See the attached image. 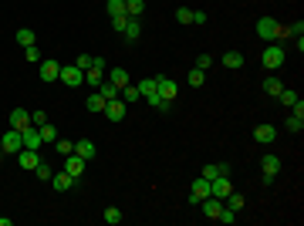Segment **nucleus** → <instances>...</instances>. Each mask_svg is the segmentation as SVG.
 <instances>
[{
    "mask_svg": "<svg viewBox=\"0 0 304 226\" xmlns=\"http://www.w3.org/2000/svg\"><path fill=\"white\" fill-rule=\"evenodd\" d=\"M281 78H274V74H270L267 81H264V95H270V98H277V95H281Z\"/></svg>",
    "mask_w": 304,
    "mask_h": 226,
    "instance_id": "nucleus-26",
    "label": "nucleus"
},
{
    "mask_svg": "<svg viewBox=\"0 0 304 226\" xmlns=\"http://www.w3.org/2000/svg\"><path fill=\"white\" fill-rule=\"evenodd\" d=\"M190 85H193V88H200V85H206V74H203L200 68H193V71H190Z\"/></svg>",
    "mask_w": 304,
    "mask_h": 226,
    "instance_id": "nucleus-40",
    "label": "nucleus"
},
{
    "mask_svg": "<svg viewBox=\"0 0 304 226\" xmlns=\"http://www.w3.org/2000/svg\"><path fill=\"white\" fill-rule=\"evenodd\" d=\"M105 105H108V102L101 98L98 91H91V95H88V102H85V108H88V112H105Z\"/></svg>",
    "mask_w": 304,
    "mask_h": 226,
    "instance_id": "nucleus-25",
    "label": "nucleus"
},
{
    "mask_svg": "<svg viewBox=\"0 0 304 226\" xmlns=\"http://www.w3.org/2000/svg\"><path fill=\"white\" fill-rule=\"evenodd\" d=\"M65 172L68 176H75V179H81V176H85V159H81L78 152L65 156Z\"/></svg>",
    "mask_w": 304,
    "mask_h": 226,
    "instance_id": "nucleus-10",
    "label": "nucleus"
},
{
    "mask_svg": "<svg viewBox=\"0 0 304 226\" xmlns=\"http://www.w3.org/2000/svg\"><path fill=\"white\" fill-rule=\"evenodd\" d=\"M108 17H129L125 14V0H108Z\"/></svg>",
    "mask_w": 304,
    "mask_h": 226,
    "instance_id": "nucleus-32",
    "label": "nucleus"
},
{
    "mask_svg": "<svg viewBox=\"0 0 304 226\" xmlns=\"http://www.w3.org/2000/svg\"><path fill=\"white\" fill-rule=\"evenodd\" d=\"M210 64H213V54H200V57H196V68H200V71H206Z\"/></svg>",
    "mask_w": 304,
    "mask_h": 226,
    "instance_id": "nucleus-42",
    "label": "nucleus"
},
{
    "mask_svg": "<svg viewBox=\"0 0 304 226\" xmlns=\"http://www.w3.org/2000/svg\"><path fill=\"white\" fill-rule=\"evenodd\" d=\"M11 128H17V132L31 128V112H27V108H14L11 112Z\"/></svg>",
    "mask_w": 304,
    "mask_h": 226,
    "instance_id": "nucleus-13",
    "label": "nucleus"
},
{
    "mask_svg": "<svg viewBox=\"0 0 304 226\" xmlns=\"http://www.w3.org/2000/svg\"><path fill=\"white\" fill-rule=\"evenodd\" d=\"M260 169H264V186H270L274 176L281 172V159H277V156H264V159H260Z\"/></svg>",
    "mask_w": 304,
    "mask_h": 226,
    "instance_id": "nucleus-6",
    "label": "nucleus"
},
{
    "mask_svg": "<svg viewBox=\"0 0 304 226\" xmlns=\"http://www.w3.org/2000/svg\"><path fill=\"white\" fill-rule=\"evenodd\" d=\"M37 74H41V81H57L61 78V64H57L54 57H47V61L37 64Z\"/></svg>",
    "mask_w": 304,
    "mask_h": 226,
    "instance_id": "nucleus-9",
    "label": "nucleus"
},
{
    "mask_svg": "<svg viewBox=\"0 0 304 226\" xmlns=\"http://www.w3.org/2000/svg\"><path fill=\"white\" fill-rule=\"evenodd\" d=\"M34 176H37V179H41V182H47V179H51V176H54V169H51V166H47L44 159H41V162H37V169H34Z\"/></svg>",
    "mask_w": 304,
    "mask_h": 226,
    "instance_id": "nucleus-31",
    "label": "nucleus"
},
{
    "mask_svg": "<svg viewBox=\"0 0 304 226\" xmlns=\"http://www.w3.org/2000/svg\"><path fill=\"white\" fill-rule=\"evenodd\" d=\"M277 98H281V102L287 105V108H291V105L297 102V91H291V88H281V95H277Z\"/></svg>",
    "mask_w": 304,
    "mask_h": 226,
    "instance_id": "nucleus-38",
    "label": "nucleus"
},
{
    "mask_svg": "<svg viewBox=\"0 0 304 226\" xmlns=\"http://www.w3.org/2000/svg\"><path fill=\"white\" fill-rule=\"evenodd\" d=\"M17 44H21V47L37 44V37H34V31H31V27H21V31H17Z\"/></svg>",
    "mask_w": 304,
    "mask_h": 226,
    "instance_id": "nucleus-27",
    "label": "nucleus"
},
{
    "mask_svg": "<svg viewBox=\"0 0 304 226\" xmlns=\"http://www.w3.org/2000/svg\"><path fill=\"white\" fill-rule=\"evenodd\" d=\"M57 81H65L68 88H81V85H85V71H81L78 64H61V78Z\"/></svg>",
    "mask_w": 304,
    "mask_h": 226,
    "instance_id": "nucleus-2",
    "label": "nucleus"
},
{
    "mask_svg": "<svg viewBox=\"0 0 304 226\" xmlns=\"http://www.w3.org/2000/svg\"><path fill=\"white\" fill-rule=\"evenodd\" d=\"M257 34L264 37V41H274V37H277V21H274V17H260L257 21Z\"/></svg>",
    "mask_w": 304,
    "mask_h": 226,
    "instance_id": "nucleus-12",
    "label": "nucleus"
},
{
    "mask_svg": "<svg viewBox=\"0 0 304 226\" xmlns=\"http://www.w3.org/2000/svg\"><path fill=\"white\" fill-rule=\"evenodd\" d=\"M304 128V115H291L287 118V132H301Z\"/></svg>",
    "mask_w": 304,
    "mask_h": 226,
    "instance_id": "nucleus-39",
    "label": "nucleus"
},
{
    "mask_svg": "<svg viewBox=\"0 0 304 226\" xmlns=\"http://www.w3.org/2000/svg\"><path fill=\"white\" fill-rule=\"evenodd\" d=\"M223 64L230 71H240V68H244V54H240V51H226V54H223Z\"/></svg>",
    "mask_w": 304,
    "mask_h": 226,
    "instance_id": "nucleus-23",
    "label": "nucleus"
},
{
    "mask_svg": "<svg viewBox=\"0 0 304 226\" xmlns=\"http://www.w3.org/2000/svg\"><path fill=\"white\" fill-rule=\"evenodd\" d=\"M216 219H220V223H226V226H230V223H236V209H230V206H223Z\"/></svg>",
    "mask_w": 304,
    "mask_h": 226,
    "instance_id": "nucleus-36",
    "label": "nucleus"
},
{
    "mask_svg": "<svg viewBox=\"0 0 304 226\" xmlns=\"http://www.w3.org/2000/svg\"><path fill=\"white\" fill-rule=\"evenodd\" d=\"M233 192V182H230V176H216V179H210V196H216V199H226Z\"/></svg>",
    "mask_w": 304,
    "mask_h": 226,
    "instance_id": "nucleus-4",
    "label": "nucleus"
},
{
    "mask_svg": "<svg viewBox=\"0 0 304 226\" xmlns=\"http://www.w3.org/2000/svg\"><path fill=\"white\" fill-rule=\"evenodd\" d=\"M75 64H78L81 71H88L91 68V54H78V57H75Z\"/></svg>",
    "mask_w": 304,
    "mask_h": 226,
    "instance_id": "nucleus-43",
    "label": "nucleus"
},
{
    "mask_svg": "<svg viewBox=\"0 0 304 226\" xmlns=\"http://www.w3.org/2000/svg\"><path fill=\"white\" fill-rule=\"evenodd\" d=\"M210 196V179H193V186H190V206H200V199H206Z\"/></svg>",
    "mask_w": 304,
    "mask_h": 226,
    "instance_id": "nucleus-5",
    "label": "nucleus"
},
{
    "mask_svg": "<svg viewBox=\"0 0 304 226\" xmlns=\"http://www.w3.org/2000/svg\"><path fill=\"white\" fill-rule=\"evenodd\" d=\"M21 135H24V148H41V145H44V138H41V128H34V125H31V128H24Z\"/></svg>",
    "mask_w": 304,
    "mask_h": 226,
    "instance_id": "nucleus-15",
    "label": "nucleus"
},
{
    "mask_svg": "<svg viewBox=\"0 0 304 226\" xmlns=\"http://www.w3.org/2000/svg\"><path fill=\"white\" fill-rule=\"evenodd\" d=\"M118 98H122L125 105H132V102H139V98H142V95H139V85H132V81H129V85H125V88L118 91Z\"/></svg>",
    "mask_w": 304,
    "mask_h": 226,
    "instance_id": "nucleus-22",
    "label": "nucleus"
},
{
    "mask_svg": "<svg viewBox=\"0 0 304 226\" xmlns=\"http://www.w3.org/2000/svg\"><path fill=\"white\" fill-rule=\"evenodd\" d=\"M159 85H156V91H159V98H162V102H176V95H179V85H176V81H169V78H156Z\"/></svg>",
    "mask_w": 304,
    "mask_h": 226,
    "instance_id": "nucleus-7",
    "label": "nucleus"
},
{
    "mask_svg": "<svg viewBox=\"0 0 304 226\" xmlns=\"http://www.w3.org/2000/svg\"><path fill=\"white\" fill-rule=\"evenodd\" d=\"M200 206H203V213L206 216H220V209H223V199H216V196H206V199H200Z\"/></svg>",
    "mask_w": 304,
    "mask_h": 226,
    "instance_id": "nucleus-19",
    "label": "nucleus"
},
{
    "mask_svg": "<svg viewBox=\"0 0 304 226\" xmlns=\"http://www.w3.org/2000/svg\"><path fill=\"white\" fill-rule=\"evenodd\" d=\"M108 81H112L115 88L122 91V88H125V85H129L132 78H129V71H125V68H112V71H108Z\"/></svg>",
    "mask_w": 304,
    "mask_h": 226,
    "instance_id": "nucleus-21",
    "label": "nucleus"
},
{
    "mask_svg": "<svg viewBox=\"0 0 304 226\" xmlns=\"http://www.w3.org/2000/svg\"><path fill=\"white\" fill-rule=\"evenodd\" d=\"M37 162H41L37 148H21V152H17V166H21L24 172H34L37 169Z\"/></svg>",
    "mask_w": 304,
    "mask_h": 226,
    "instance_id": "nucleus-8",
    "label": "nucleus"
},
{
    "mask_svg": "<svg viewBox=\"0 0 304 226\" xmlns=\"http://www.w3.org/2000/svg\"><path fill=\"white\" fill-rule=\"evenodd\" d=\"M216 176H230V166H226V162H210V166H203V179H216Z\"/></svg>",
    "mask_w": 304,
    "mask_h": 226,
    "instance_id": "nucleus-18",
    "label": "nucleus"
},
{
    "mask_svg": "<svg viewBox=\"0 0 304 226\" xmlns=\"http://www.w3.org/2000/svg\"><path fill=\"white\" fill-rule=\"evenodd\" d=\"M142 11H146V0H125V14L129 17H139Z\"/></svg>",
    "mask_w": 304,
    "mask_h": 226,
    "instance_id": "nucleus-29",
    "label": "nucleus"
},
{
    "mask_svg": "<svg viewBox=\"0 0 304 226\" xmlns=\"http://www.w3.org/2000/svg\"><path fill=\"white\" fill-rule=\"evenodd\" d=\"M75 152H78V156L88 162V159L98 156V145H95V142H88V138H78V142H75Z\"/></svg>",
    "mask_w": 304,
    "mask_h": 226,
    "instance_id": "nucleus-16",
    "label": "nucleus"
},
{
    "mask_svg": "<svg viewBox=\"0 0 304 226\" xmlns=\"http://www.w3.org/2000/svg\"><path fill=\"white\" fill-rule=\"evenodd\" d=\"M206 21H210V17H206L203 11H193V24H206Z\"/></svg>",
    "mask_w": 304,
    "mask_h": 226,
    "instance_id": "nucleus-46",
    "label": "nucleus"
},
{
    "mask_svg": "<svg viewBox=\"0 0 304 226\" xmlns=\"http://www.w3.org/2000/svg\"><path fill=\"white\" fill-rule=\"evenodd\" d=\"M0 148H4V156H17L24 148V135L17 132V128H11L7 135H4V142H0Z\"/></svg>",
    "mask_w": 304,
    "mask_h": 226,
    "instance_id": "nucleus-3",
    "label": "nucleus"
},
{
    "mask_svg": "<svg viewBox=\"0 0 304 226\" xmlns=\"http://www.w3.org/2000/svg\"><path fill=\"white\" fill-rule=\"evenodd\" d=\"M223 206H230V209L240 213V209H244V192H230V196L223 199Z\"/></svg>",
    "mask_w": 304,
    "mask_h": 226,
    "instance_id": "nucleus-30",
    "label": "nucleus"
},
{
    "mask_svg": "<svg viewBox=\"0 0 304 226\" xmlns=\"http://www.w3.org/2000/svg\"><path fill=\"white\" fill-rule=\"evenodd\" d=\"M122 219H125V216H122L118 206H108V209H105V223H108V226H118Z\"/></svg>",
    "mask_w": 304,
    "mask_h": 226,
    "instance_id": "nucleus-28",
    "label": "nucleus"
},
{
    "mask_svg": "<svg viewBox=\"0 0 304 226\" xmlns=\"http://www.w3.org/2000/svg\"><path fill=\"white\" fill-rule=\"evenodd\" d=\"M54 148H57V156H71V152H75V142H68V138H57Z\"/></svg>",
    "mask_w": 304,
    "mask_h": 226,
    "instance_id": "nucleus-35",
    "label": "nucleus"
},
{
    "mask_svg": "<svg viewBox=\"0 0 304 226\" xmlns=\"http://www.w3.org/2000/svg\"><path fill=\"white\" fill-rule=\"evenodd\" d=\"M51 179H54V189H57V192H68V189H75V182H78L75 176H68L65 169H61V172H54Z\"/></svg>",
    "mask_w": 304,
    "mask_h": 226,
    "instance_id": "nucleus-17",
    "label": "nucleus"
},
{
    "mask_svg": "<svg viewBox=\"0 0 304 226\" xmlns=\"http://www.w3.org/2000/svg\"><path fill=\"white\" fill-rule=\"evenodd\" d=\"M24 54H27V61H31V64H41V61H44V57H41V51H37V44L24 47Z\"/></svg>",
    "mask_w": 304,
    "mask_h": 226,
    "instance_id": "nucleus-37",
    "label": "nucleus"
},
{
    "mask_svg": "<svg viewBox=\"0 0 304 226\" xmlns=\"http://www.w3.org/2000/svg\"><path fill=\"white\" fill-rule=\"evenodd\" d=\"M254 138H257L260 145H270V142L277 138V128H274V125H257V128H254Z\"/></svg>",
    "mask_w": 304,
    "mask_h": 226,
    "instance_id": "nucleus-14",
    "label": "nucleus"
},
{
    "mask_svg": "<svg viewBox=\"0 0 304 226\" xmlns=\"http://www.w3.org/2000/svg\"><path fill=\"white\" fill-rule=\"evenodd\" d=\"M284 57H287V54H284L281 44H267V51L260 54V64H264L267 71H277V68L284 64Z\"/></svg>",
    "mask_w": 304,
    "mask_h": 226,
    "instance_id": "nucleus-1",
    "label": "nucleus"
},
{
    "mask_svg": "<svg viewBox=\"0 0 304 226\" xmlns=\"http://www.w3.org/2000/svg\"><path fill=\"white\" fill-rule=\"evenodd\" d=\"M41 138L54 145V142H57V128H54V125H51V122H44V125H41Z\"/></svg>",
    "mask_w": 304,
    "mask_h": 226,
    "instance_id": "nucleus-33",
    "label": "nucleus"
},
{
    "mask_svg": "<svg viewBox=\"0 0 304 226\" xmlns=\"http://www.w3.org/2000/svg\"><path fill=\"white\" fill-rule=\"evenodd\" d=\"M101 81H105V68H88V71H85V85L98 88Z\"/></svg>",
    "mask_w": 304,
    "mask_h": 226,
    "instance_id": "nucleus-24",
    "label": "nucleus"
},
{
    "mask_svg": "<svg viewBox=\"0 0 304 226\" xmlns=\"http://www.w3.org/2000/svg\"><path fill=\"white\" fill-rule=\"evenodd\" d=\"M125 41H129V44H135V41H139V37H142V27H139V17H129V24H125Z\"/></svg>",
    "mask_w": 304,
    "mask_h": 226,
    "instance_id": "nucleus-20",
    "label": "nucleus"
},
{
    "mask_svg": "<svg viewBox=\"0 0 304 226\" xmlns=\"http://www.w3.org/2000/svg\"><path fill=\"white\" fill-rule=\"evenodd\" d=\"M44 122H47V115H44V112H31V125H34V128H41Z\"/></svg>",
    "mask_w": 304,
    "mask_h": 226,
    "instance_id": "nucleus-44",
    "label": "nucleus"
},
{
    "mask_svg": "<svg viewBox=\"0 0 304 226\" xmlns=\"http://www.w3.org/2000/svg\"><path fill=\"white\" fill-rule=\"evenodd\" d=\"M108 21H112V27L118 31V34H122V31H125V24H129V17H108Z\"/></svg>",
    "mask_w": 304,
    "mask_h": 226,
    "instance_id": "nucleus-45",
    "label": "nucleus"
},
{
    "mask_svg": "<svg viewBox=\"0 0 304 226\" xmlns=\"http://www.w3.org/2000/svg\"><path fill=\"white\" fill-rule=\"evenodd\" d=\"M125 112H129V105H125L122 98H115V102H108V105H105V115H108V122H122V118H125Z\"/></svg>",
    "mask_w": 304,
    "mask_h": 226,
    "instance_id": "nucleus-11",
    "label": "nucleus"
},
{
    "mask_svg": "<svg viewBox=\"0 0 304 226\" xmlns=\"http://www.w3.org/2000/svg\"><path fill=\"white\" fill-rule=\"evenodd\" d=\"M176 21L179 24H193V11L190 7H179V11H176Z\"/></svg>",
    "mask_w": 304,
    "mask_h": 226,
    "instance_id": "nucleus-41",
    "label": "nucleus"
},
{
    "mask_svg": "<svg viewBox=\"0 0 304 226\" xmlns=\"http://www.w3.org/2000/svg\"><path fill=\"white\" fill-rule=\"evenodd\" d=\"M156 85H159L156 78H146V81H139V95H142V98H146V95H156Z\"/></svg>",
    "mask_w": 304,
    "mask_h": 226,
    "instance_id": "nucleus-34",
    "label": "nucleus"
}]
</instances>
